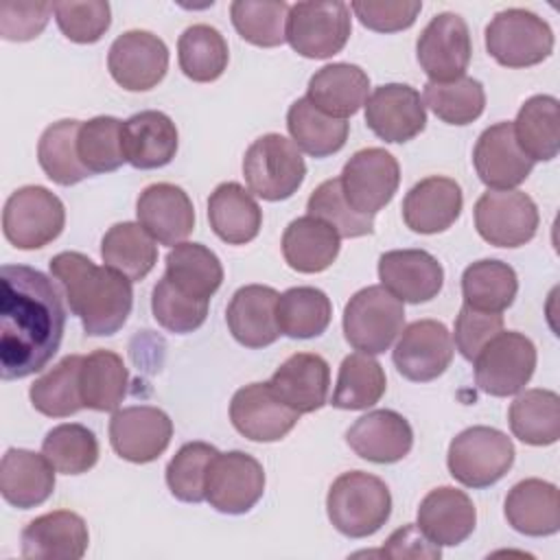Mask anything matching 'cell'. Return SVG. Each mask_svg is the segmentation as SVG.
I'll use <instances>...</instances> for the list:
<instances>
[{
  "label": "cell",
  "instance_id": "cell-1",
  "mask_svg": "<svg viewBox=\"0 0 560 560\" xmlns=\"http://www.w3.org/2000/svg\"><path fill=\"white\" fill-rule=\"evenodd\" d=\"M66 328V306L55 282L26 265L0 271V376L26 378L57 354Z\"/></svg>",
  "mask_w": 560,
  "mask_h": 560
},
{
  "label": "cell",
  "instance_id": "cell-2",
  "mask_svg": "<svg viewBox=\"0 0 560 560\" xmlns=\"http://www.w3.org/2000/svg\"><path fill=\"white\" fill-rule=\"evenodd\" d=\"M52 278L63 287L70 311L92 337L114 335L127 322L133 306L131 280L94 265L81 252H61L48 262Z\"/></svg>",
  "mask_w": 560,
  "mask_h": 560
},
{
  "label": "cell",
  "instance_id": "cell-3",
  "mask_svg": "<svg viewBox=\"0 0 560 560\" xmlns=\"http://www.w3.org/2000/svg\"><path fill=\"white\" fill-rule=\"evenodd\" d=\"M326 512L337 532L348 538L376 534L392 514V494L383 479L363 472H341L326 497Z\"/></svg>",
  "mask_w": 560,
  "mask_h": 560
},
{
  "label": "cell",
  "instance_id": "cell-4",
  "mask_svg": "<svg viewBox=\"0 0 560 560\" xmlns=\"http://www.w3.org/2000/svg\"><path fill=\"white\" fill-rule=\"evenodd\" d=\"M243 175L249 192L265 201H282L302 186L306 164L293 140L280 133H265L247 147Z\"/></svg>",
  "mask_w": 560,
  "mask_h": 560
},
{
  "label": "cell",
  "instance_id": "cell-5",
  "mask_svg": "<svg viewBox=\"0 0 560 560\" xmlns=\"http://www.w3.org/2000/svg\"><path fill=\"white\" fill-rule=\"evenodd\" d=\"M405 326V302L392 295L383 284H370L357 291L343 308V337L365 354L389 350Z\"/></svg>",
  "mask_w": 560,
  "mask_h": 560
},
{
  "label": "cell",
  "instance_id": "cell-6",
  "mask_svg": "<svg viewBox=\"0 0 560 560\" xmlns=\"http://www.w3.org/2000/svg\"><path fill=\"white\" fill-rule=\"evenodd\" d=\"M448 472L466 488H488L514 464L512 440L494 427H468L448 444Z\"/></svg>",
  "mask_w": 560,
  "mask_h": 560
},
{
  "label": "cell",
  "instance_id": "cell-7",
  "mask_svg": "<svg viewBox=\"0 0 560 560\" xmlns=\"http://www.w3.org/2000/svg\"><path fill=\"white\" fill-rule=\"evenodd\" d=\"M350 33V7L341 0H308L289 7L284 37L306 59H328L341 52Z\"/></svg>",
  "mask_w": 560,
  "mask_h": 560
},
{
  "label": "cell",
  "instance_id": "cell-8",
  "mask_svg": "<svg viewBox=\"0 0 560 560\" xmlns=\"http://www.w3.org/2000/svg\"><path fill=\"white\" fill-rule=\"evenodd\" d=\"M553 31L527 9L499 11L486 26V50L505 68H529L553 50Z\"/></svg>",
  "mask_w": 560,
  "mask_h": 560
},
{
  "label": "cell",
  "instance_id": "cell-9",
  "mask_svg": "<svg viewBox=\"0 0 560 560\" xmlns=\"http://www.w3.org/2000/svg\"><path fill=\"white\" fill-rule=\"evenodd\" d=\"M66 225L61 199L44 186H22L9 195L2 210L4 238L18 249H39L52 243Z\"/></svg>",
  "mask_w": 560,
  "mask_h": 560
},
{
  "label": "cell",
  "instance_id": "cell-10",
  "mask_svg": "<svg viewBox=\"0 0 560 560\" xmlns=\"http://www.w3.org/2000/svg\"><path fill=\"white\" fill-rule=\"evenodd\" d=\"M477 387L497 398L518 394L536 370V346L516 330H501L472 359Z\"/></svg>",
  "mask_w": 560,
  "mask_h": 560
},
{
  "label": "cell",
  "instance_id": "cell-11",
  "mask_svg": "<svg viewBox=\"0 0 560 560\" xmlns=\"http://www.w3.org/2000/svg\"><path fill=\"white\" fill-rule=\"evenodd\" d=\"M339 182L350 208L374 217L394 199L400 184V166L389 151L368 147L343 164Z\"/></svg>",
  "mask_w": 560,
  "mask_h": 560
},
{
  "label": "cell",
  "instance_id": "cell-12",
  "mask_svg": "<svg viewBox=\"0 0 560 560\" xmlns=\"http://www.w3.org/2000/svg\"><path fill=\"white\" fill-rule=\"evenodd\" d=\"M475 228L494 247H521L536 236L538 208L521 190H486L475 203Z\"/></svg>",
  "mask_w": 560,
  "mask_h": 560
},
{
  "label": "cell",
  "instance_id": "cell-13",
  "mask_svg": "<svg viewBox=\"0 0 560 560\" xmlns=\"http://www.w3.org/2000/svg\"><path fill=\"white\" fill-rule=\"evenodd\" d=\"M265 492V470L243 451L217 453L208 466L206 501L223 514L249 512Z\"/></svg>",
  "mask_w": 560,
  "mask_h": 560
},
{
  "label": "cell",
  "instance_id": "cell-14",
  "mask_svg": "<svg viewBox=\"0 0 560 560\" xmlns=\"http://www.w3.org/2000/svg\"><path fill=\"white\" fill-rule=\"evenodd\" d=\"M472 55L470 33L457 13H438L416 42V57L429 81L446 83L464 77Z\"/></svg>",
  "mask_w": 560,
  "mask_h": 560
},
{
  "label": "cell",
  "instance_id": "cell-15",
  "mask_svg": "<svg viewBox=\"0 0 560 560\" xmlns=\"http://www.w3.org/2000/svg\"><path fill=\"white\" fill-rule=\"evenodd\" d=\"M107 70L122 90L147 92L164 79L168 70V48L149 31H127L112 42Z\"/></svg>",
  "mask_w": 560,
  "mask_h": 560
},
{
  "label": "cell",
  "instance_id": "cell-16",
  "mask_svg": "<svg viewBox=\"0 0 560 560\" xmlns=\"http://www.w3.org/2000/svg\"><path fill=\"white\" fill-rule=\"evenodd\" d=\"M171 418L151 405L116 409L109 420V442L118 457L133 464L158 459L171 444Z\"/></svg>",
  "mask_w": 560,
  "mask_h": 560
},
{
  "label": "cell",
  "instance_id": "cell-17",
  "mask_svg": "<svg viewBox=\"0 0 560 560\" xmlns=\"http://www.w3.org/2000/svg\"><path fill=\"white\" fill-rule=\"evenodd\" d=\"M453 352V337L442 322L418 319L402 330L392 359L407 381L427 383L446 372Z\"/></svg>",
  "mask_w": 560,
  "mask_h": 560
},
{
  "label": "cell",
  "instance_id": "cell-18",
  "mask_svg": "<svg viewBox=\"0 0 560 560\" xmlns=\"http://www.w3.org/2000/svg\"><path fill=\"white\" fill-rule=\"evenodd\" d=\"M230 420L252 442H278L298 424L300 413L287 407L269 383H249L234 392Z\"/></svg>",
  "mask_w": 560,
  "mask_h": 560
},
{
  "label": "cell",
  "instance_id": "cell-19",
  "mask_svg": "<svg viewBox=\"0 0 560 560\" xmlns=\"http://www.w3.org/2000/svg\"><path fill=\"white\" fill-rule=\"evenodd\" d=\"M365 122L385 142H409L427 127L420 92L407 83L378 85L365 101Z\"/></svg>",
  "mask_w": 560,
  "mask_h": 560
},
{
  "label": "cell",
  "instance_id": "cell-20",
  "mask_svg": "<svg viewBox=\"0 0 560 560\" xmlns=\"http://www.w3.org/2000/svg\"><path fill=\"white\" fill-rule=\"evenodd\" d=\"M472 164L488 190H514L534 168V162L516 144L512 122L508 120L481 131L472 149Z\"/></svg>",
  "mask_w": 560,
  "mask_h": 560
},
{
  "label": "cell",
  "instance_id": "cell-21",
  "mask_svg": "<svg viewBox=\"0 0 560 560\" xmlns=\"http://www.w3.org/2000/svg\"><path fill=\"white\" fill-rule=\"evenodd\" d=\"M378 278L400 302L422 304L442 291L444 269L424 249H392L378 258Z\"/></svg>",
  "mask_w": 560,
  "mask_h": 560
},
{
  "label": "cell",
  "instance_id": "cell-22",
  "mask_svg": "<svg viewBox=\"0 0 560 560\" xmlns=\"http://www.w3.org/2000/svg\"><path fill=\"white\" fill-rule=\"evenodd\" d=\"M138 223L160 243L175 247L195 230V208L184 188L175 184H151L136 201Z\"/></svg>",
  "mask_w": 560,
  "mask_h": 560
},
{
  "label": "cell",
  "instance_id": "cell-23",
  "mask_svg": "<svg viewBox=\"0 0 560 560\" xmlns=\"http://www.w3.org/2000/svg\"><path fill=\"white\" fill-rule=\"evenodd\" d=\"M348 446L368 462L394 464L409 455L413 431L405 416L394 409H374L357 418L346 431Z\"/></svg>",
  "mask_w": 560,
  "mask_h": 560
},
{
  "label": "cell",
  "instance_id": "cell-24",
  "mask_svg": "<svg viewBox=\"0 0 560 560\" xmlns=\"http://www.w3.org/2000/svg\"><path fill=\"white\" fill-rule=\"evenodd\" d=\"M271 392L293 411L313 413L328 402L330 368L315 352L291 354L267 381Z\"/></svg>",
  "mask_w": 560,
  "mask_h": 560
},
{
  "label": "cell",
  "instance_id": "cell-25",
  "mask_svg": "<svg viewBox=\"0 0 560 560\" xmlns=\"http://www.w3.org/2000/svg\"><path fill=\"white\" fill-rule=\"evenodd\" d=\"M24 558L79 560L88 551L90 532L85 521L70 510H55L33 518L20 536Z\"/></svg>",
  "mask_w": 560,
  "mask_h": 560
},
{
  "label": "cell",
  "instance_id": "cell-26",
  "mask_svg": "<svg viewBox=\"0 0 560 560\" xmlns=\"http://www.w3.org/2000/svg\"><path fill=\"white\" fill-rule=\"evenodd\" d=\"M464 195L455 179L431 175L420 179L402 199V221L418 234L448 230L462 214Z\"/></svg>",
  "mask_w": 560,
  "mask_h": 560
},
{
  "label": "cell",
  "instance_id": "cell-27",
  "mask_svg": "<svg viewBox=\"0 0 560 560\" xmlns=\"http://www.w3.org/2000/svg\"><path fill=\"white\" fill-rule=\"evenodd\" d=\"M278 298L280 293L265 284H245L232 295L225 322L241 346L267 348L282 335L276 319Z\"/></svg>",
  "mask_w": 560,
  "mask_h": 560
},
{
  "label": "cell",
  "instance_id": "cell-28",
  "mask_svg": "<svg viewBox=\"0 0 560 560\" xmlns=\"http://www.w3.org/2000/svg\"><path fill=\"white\" fill-rule=\"evenodd\" d=\"M477 523V510L470 497L457 488L442 486L431 490L418 508V527L440 547L464 542Z\"/></svg>",
  "mask_w": 560,
  "mask_h": 560
},
{
  "label": "cell",
  "instance_id": "cell-29",
  "mask_svg": "<svg viewBox=\"0 0 560 560\" xmlns=\"http://www.w3.org/2000/svg\"><path fill=\"white\" fill-rule=\"evenodd\" d=\"M55 490V466L42 453L9 448L0 462L2 499L20 510L42 505Z\"/></svg>",
  "mask_w": 560,
  "mask_h": 560
},
{
  "label": "cell",
  "instance_id": "cell-30",
  "mask_svg": "<svg viewBox=\"0 0 560 560\" xmlns=\"http://www.w3.org/2000/svg\"><path fill=\"white\" fill-rule=\"evenodd\" d=\"M177 144V127L164 112L144 109L122 122L125 158L136 168L166 166L175 158Z\"/></svg>",
  "mask_w": 560,
  "mask_h": 560
},
{
  "label": "cell",
  "instance_id": "cell-31",
  "mask_svg": "<svg viewBox=\"0 0 560 560\" xmlns=\"http://www.w3.org/2000/svg\"><path fill=\"white\" fill-rule=\"evenodd\" d=\"M503 512L518 534L551 536L560 529L558 488L542 479H523L508 492Z\"/></svg>",
  "mask_w": 560,
  "mask_h": 560
},
{
  "label": "cell",
  "instance_id": "cell-32",
  "mask_svg": "<svg viewBox=\"0 0 560 560\" xmlns=\"http://www.w3.org/2000/svg\"><path fill=\"white\" fill-rule=\"evenodd\" d=\"M370 77L354 63H328L319 68L306 90V98L332 118H348L365 105Z\"/></svg>",
  "mask_w": 560,
  "mask_h": 560
},
{
  "label": "cell",
  "instance_id": "cell-33",
  "mask_svg": "<svg viewBox=\"0 0 560 560\" xmlns=\"http://www.w3.org/2000/svg\"><path fill=\"white\" fill-rule=\"evenodd\" d=\"M208 221L223 243L245 245L258 236L262 210L252 192L241 184L223 182L208 199Z\"/></svg>",
  "mask_w": 560,
  "mask_h": 560
},
{
  "label": "cell",
  "instance_id": "cell-34",
  "mask_svg": "<svg viewBox=\"0 0 560 560\" xmlns=\"http://www.w3.org/2000/svg\"><path fill=\"white\" fill-rule=\"evenodd\" d=\"M339 234L317 217L293 219L282 234V256L293 271L319 273L339 256Z\"/></svg>",
  "mask_w": 560,
  "mask_h": 560
},
{
  "label": "cell",
  "instance_id": "cell-35",
  "mask_svg": "<svg viewBox=\"0 0 560 560\" xmlns=\"http://www.w3.org/2000/svg\"><path fill=\"white\" fill-rule=\"evenodd\" d=\"M516 144L532 162H549L560 151V103L556 96L527 98L512 122Z\"/></svg>",
  "mask_w": 560,
  "mask_h": 560
},
{
  "label": "cell",
  "instance_id": "cell-36",
  "mask_svg": "<svg viewBox=\"0 0 560 560\" xmlns=\"http://www.w3.org/2000/svg\"><path fill=\"white\" fill-rule=\"evenodd\" d=\"M164 278L182 293L210 302L223 282V267L210 247L184 241L166 254Z\"/></svg>",
  "mask_w": 560,
  "mask_h": 560
},
{
  "label": "cell",
  "instance_id": "cell-37",
  "mask_svg": "<svg viewBox=\"0 0 560 560\" xmlns=\"http://www.w3.org/2000/svg\"><path fill=\"white\" fill-rule=\"evenodd\" d=\"M101 258L105 267L122 273L131 282L142 280L158 262L155 238L133 221L112 225L101 241Z\"/></svg>",
  "mask_w": 560,
  "mask_h": 560
},
{
  "label": "cell",
  "instance_id": "cell-38",
  "mask_svg": "<svg viewBox=\"0 0 560 560\" xmlns=\"http://www.w3.org/2000/svg\"><path fill=\"white\" fill-rule=\"evenodd\" d=\"M287 127L293 144L313 158H328L343 149L350 131L348 120L324 114L306 96L289 107Z\"/></svg>",
  "mask_w": 560,
  "mask_h": 560
},
{
  "label": "cell",
  "instance_id": "cell-39",
  "mask_svg": "<svg viewBox=\"0 0 560 560\" xmlns=\"http://www.w3.org/2000/svg\"><path fill=\"white\" fill-rule=\"evenodd\" d=\"M508 422L523 444L549 446L560 438V398L551 389H527L514 398Z\"/></svg>",
  "mask_w": 560,
  "mask_h": 560
},
{
  "label": "cell",
  "instance_id": "cell-40",
  "mask_svg": "<svg viewBox=\"0 0 560 560\" xmlns=\"http://www.w3.org/2000/svg\"><path fill=\"white\" fill-rule=\"evenodd\" d=\"M129 372L122 357L112 350H94L81 361L83 405L94 411H116L127 396Z\"/></svg>",
  "mask_w": 560,
  "mask_h": 560
},
{
  "label": "cell",
  "instance_id": "cell-41",
  "mask_svg": "<svg viewBox=\"0 0 560 560\" xmlns=\"http://www.w3.org/2000/svg\"><path fill=\"white\" fill-rule=\"evenodd\" d=\"M518 278L516 271L494 258L477 260L468 265L462 273V295L464 304L488 311V313H503L516 298Z\"/></svg>",
  "mask_w": 560,
  "mask_h": 560
},
{
  "label": "cell",
  "instance_id": "cell-42",
  "mask_svg": "<svg viewBox=\"0 0 560 560\" xmlns=\"http://www.w3.org/2000/svg\"><path fill=\"white\" fill-rule=\"evenodd\" d=\"M81 361V354H68L46 374L35 378V383L28 389L31 405L35 407V411L48 418H68L85 407L79 385Z\"/></svg>",
  "mask_w": 560,
  "mask_h": 560
},
{
  "label": "cell",
  "instance_id": "cell-43",
  "mask_svg": "<svg viewBox=\"0 0 560 560\" xmlns=\"http://www.w3.org/2000/svg\"><path fill=\"white\" fill-rule=\"evenodd\" d=\"M81 120L63 118L48 125L37 142V162L48 179L59 186H74L92 173L81 164L77 151Z\"/></svg>",
  "mask_w": 560,
  "mask_h": 560
},
{
  "label": "cell",
  "instance_id": "cell-44",
  "mask_svg": "<svg viewBox=\"0 0 560 560\" xmlns=\"http://www.w3.org/2000/svg\"><path fill=\"white\" fill-rule=\"evenodd\" d=\"M330 317L332 304L322 289L291 287L278 298V328L291 339L319 337L328 328Z\"/></svg>",
  "mask_w": 560,
  "mask_h": 560
},
{
  "label": "cell",
  "instance_id": "cell-45",
  "mask_svg": "<svg viewBox=\"0 0 560 560\" xmlns=\"http://www.w3.org/2000/svg\"><path fill=\"white\" fill-rule=\"evenodd\" d=\"M387 378L383 365L365 352L348 354L337 374V385L330 405L337 409L359 411L376 405L385 394Z\"/></svg>",
  "mask_w": 560,
  "mask_h": 560
},
{
  "label": "cell",
  "instance_id": "cell-46",
  "mask_svg": "<svg viewBox=\"0 0 560 560\" xmlns=\"http://www.w3.org/2000/svg\"><path fill=\"white\" fill-rule=\"evenodd\" d=\"M177 59L188 79L197 83L217 81L228 68V42L214 26L192 24L177 39Z\"/></svg>",
  "mask_w": 560,
  "mask_h": 560
},
{
  "label": "cell",
  "instance_id": "cell-47",
  "mask_svg": "<svg viewBox=\"0 0 560 560\" xmlns=\"http://www.w3.org/2000/svg\"><path fill=\"white\" fill-rule=\"evenodd\" d=\"M289 4L284 0H234L230 18L236 33L260 48H276L284 37Z\"/></svg>",
  "mask_w": 560,
  "mask_h": 560
},
{
  "label": "cell",
  "instance_id": "cell-48",
  "mask_svg": "<svg viewBox=\"0 0 560 560\" xmlns=\"http://www.w3.org/2000/svg\"><path fill=\"white\" fill-rule=\"evenodd\" d=\"M77 151L81 164L92 175L120 168L127 162L122 147V120L114 116H96L81 122Z\"/></svg>",
  "mask_w": 560,
  "mask_h": 560
},
{
  "label": "cell",
  "instance_id": "cell-49",
  "mask_svg": "<svg viewBox=\"0 0 560 560\" xmlns=\"http://www.w3.org/2000/svg\"><path fill=\"white\" fill-rule=\"evenodd\" d=\"M427 107L448 125H470L483 114L486 92L483 85L472 77H459L455 81L435 83L429 81L424 85Z\"/></svg>",
  "mask_w": 560,
  "mask_h": 560
},
{
  "label": "cell",
  "instance_id": "cell-50",
  "mask_svg": "<svg viewBox=\"0 0 560 560\" xmlns=\"http://www.w3.org/2000/svg\"><path fill=\"white\" fill-rule=\"evenodd\" d=\"M42 453L63 475H81L94 468L98 462V442L96 435L77 422H66L52 427L44 442Z\"/></svg>",
  "mask_w": 560,
  "mask_h": 560
},
{
  "label": "cell",
  "instance_id": "cell-51",
  "mask_svg": "<svg viewBox=\"0 0 560 560\" xmlns=\"http://www.w3.org/2000/svg\"><path fill=\"white\" fill-rule=\"evenodd\" d=\"M219 451L208 442L184 444L166 466V486L184 503L206 501V477L212 457Z\"/></svg>",
  "mask_w": 560,
  "mask_h": 560
},
{
  "label": "cell",
  "instance_id": "cell-52",
  "mask_svg": "<svg viewBox=\"0 0 560 560\" xmlns=\"http://www.w3.org/2000/svg\"><path fill=\"white\" fill-rule=\"evenodd\" d=\"M306 210L311 217L326 221L341 238H357L374 232V217L359 214L343 197L339 177L322 182L308 197Z\"/></svg>",
  "mask_w": 560,
  "mask_h": 560
},
{
  "label": "cell",
  "instance_id": "cell-53",
  "mask_svg": "<svg viewBox=\"0 0 560 560\" xmlns=\"http://www.w3.org/2000/svg\"><path fill=\"white\" fill-rule=\"evenodd\" d=\"M151 311L155 322L175 335H186L197 330L208 317V300H197L182 293L171 284L168 278L153 287L151 293Z\"/></svg>",
  "mask_w": 560,
  "mask_h": 560
},
{
  "label": "cell",
  "instance_id": "cell-54",
  "mask_svg": "<svg viewBox=\"0 0 560 560\" xmlns=\"http://www.w3.org/2000/svg\"><path fill=\"white\" fill-rule=\"evenodd\" d=\"M55 20L59 31L74 44H94L98 42L109 24H112V9L109 2L103 0H63L55 2Z\"/></svg>",
  "mask_w": 560,
  "mask_h": 560
},
{
  "label": "cell",
  "instance_id": "cell-55",
  "mask_svg": "<svg viewBox=\"0 0 560 560\" xmlns=\"http://www.w3.org/2000/svg\"><path fill=\"white\" fill-rule=\"evenodd\" d=\"M503 330V315L477 311L468 304H462L459 315L455 319V348L466 361H472L479 350Z\"/></svg>",
  "mask_w": 560,
  "mask_h": 560
},
{
  "label": "cell",
  "instance_id": "cell-56",
  "mask_svg": "<svg viewBox=\"0 0 560 560\" xmlns=\"http://www.w3.org/2000/svg\"><path fill=\"white\" fill-rule=\"evenodd\" d=\"M352 13L359 22L376 33H396L409 28L422 11V2L418 0H398V2H372V0H354L350 4Z\"/></svg>",
  "mask_w": 560,
  "mask_h": 560
},
{
  "label": "cell",
  "instance_id": "cell-57",
  "mask_svg": "<svg viewBox=\"0 0 560 560\" xmlns=\"http://www.w3.org/2000/svg\"><path fill=\"white\" fill-rule=\"evenodd\" d=\"M55 4L50 2H13L0 4V35L9 42L35 39L48 24Z\"/></svg>",
  "mask_w": 560,
  "mask_h": 560
},
{
  "label": "cell",
  "instance_id": "cell-58",
  "mask_svg": "<svg viewBox=\"0 0 560 560\" xmlns=\"http://www.w3.org/2000/svg\"><path fill=\"white\" fill-rule=\"evenodd\" d=\"M383 556L400 560V558H411V560H438L442 556L440 545L429 540L424 532L418 525H402L398 527L383 545L381 549Z\"/></svg>",
  "mask_w": 560,
  "mask_h": 560
}]
</instances>
